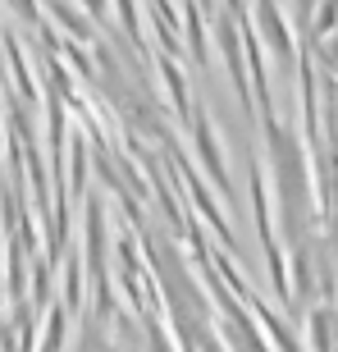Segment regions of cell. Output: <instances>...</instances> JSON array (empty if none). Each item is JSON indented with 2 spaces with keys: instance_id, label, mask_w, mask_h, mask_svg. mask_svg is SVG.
I'll list each match as a JSON object with an SVG mask.
<instances>
[{
  "instance_id": "cell-1",
  "label": "cell",
  "mask_w": 338,
  "mask_h": 352,
  "mask_svg": "<svg viewBox=\"0 0 338 352\" xmlns=\"http://www.w3.org/2000/svg\"><path fill=\"white\" fill-rule=\"evenodd\" d=\"M192 146H196L201 170L210 174V183L224 188V197H229V160H224V146H220V138H215V124H210L206 110H192Z\"/></svg>"
},
{
  "instance_id": "cell-2",
  "label": "cell",
  "mask_w": 338,
  "mask_h": 352,
  "mask_svg": "<svg viewBox=\"0 0 338 352\" xmlns=\"http://www.w3.org/2000/svg\"><path fill=\"white\" fill-rule=\"evenodd\" d=\"M215 41H220V51H224V65H229V74H234V87L243 101H251L247 96V69H243V41H238V23H234V14H224L215 19Z\"/></svg>"
},
{
  "instance_id": "cell-3",
  "label": "cell",
  "mask_w": 338,
  "mask_h": 352,
  "mask_svg": "<svg viewBox=\"0 0 338 352\" xmlns=\"http://www.w3.org/2000/svg\"><path fill=\"white\" fill-rule=\"evenodd\" d=\"M46 14H51V23L65 28V37H69V41H78V46H96V41H101L96 23H91V19L78 10V5H69V0H46Z\"/></svg>"
},
{
  "instance_id": "cell-4",
  "label": "cell",
  "mask_w": 338,
  "mask_h": 352,
  "mask_svg": "<svg viewBox=\"0 0 338 352\" xmlns=\"http://www.w3.org/2000/svg\"><path fill=\"white\" fill-rule=\"evenodd\" d=\"M156 74H160V82H165V91H169V105H174L183 119H192L196 101H192V91H188V78H183L179 60H174V55H160V60H156Z\"/></svg>"
},
{
  "instance_id": "cell-5",
  "label": "cell",
  "mask_w": 338,
  "mask_h": 352,
  "mask_svg": "<svg viewBox=\"0 0 338 352\" xmlns=\"http://www.w3.org/2000/svg\"><path fill=\"white\" fill-rule=\"evenodd\" d=\"M256 23H260V37L270 41L279 55H293V37H288V23L274 0H256Z\"/></svg>"
},
{
  "instance_id": "cell-6",
  "label": "cell",
  "mask_w": 338,
  "mask_h": 352,
  "mask_svg": "<svg viewBox=\"0 0 338 352\" xmlns=\"http://www.w3.org/2000/svg\"><path fill=\"white\" fill-rule=\"evenodd\" d=\"M183 37H188V46H192V65L206 69L210 65V46H206V23H201V5H192V0H183Z\"/></svg>"
},
{
  "instance_id": "cell-7",
  "label": "cell",
  "mask_w": 338,
  "mask_h": 352,
  "mask_svg": "<svg viewBox=\"0 0 338 352\" xmlns=\"http://www.w3.org/2000/svg\"><path fill=\"white\" fill-rule=\"evenodd\" d=\"M5 55H10V69H14V82H19V91H23L27 101H41V87L32 82V74H27V60H23V51H19V41H14V37H5Z\"/></svg>"
},
{
  "instance_id": "cell-8",
  "label": "cell",
  "mask_w": 338,
  "mask_h": 352,
  "mask_svg": "<svg viewBox=\"0 0 338 352\" xmlns=\"http://www.w3.org/2000/svg\"><path fill=\"white\" fill-rule=\"evenodd\" d=\"M119 5V28H124V37L137 46V51H151L146 46V37H142V19H137V0H115Z\"/></svg>"
},
{
  "instance_id": "cell-9",
  "label": "cell",
  "mask_w": 338,
  "mask_h": 352,
  "mask_svg": "<svg viewBox=\"0 0 338 352\" xmlns=\"http://www.w3.org/2000/svg\"><path fill=\"white\" fill-rule=\"evenodd\" d=\"M78 10L87 14V19H105V0H78Z\"/></svg>"
}]
</instances>
